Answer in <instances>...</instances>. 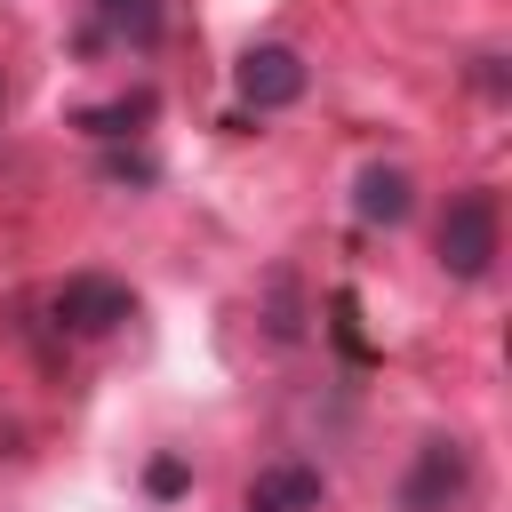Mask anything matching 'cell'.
Returning a JSON list of instances; mask_svg holds the SVG:
<instances>
[{
	"label": "cell",
	"mask_w": 512,
	"mask_h": 512,
	"mask_svg": "<svg viewBox=\"0 0 512 512\" xmlns=\"http://www.w3.org/2000/svg\"><path fill=\"white\" fill-rule=\"evenodd\" d=\"M440 264L456 280H480L496 264V192H456L440 208Z\"/></svg>",
	"instance_id": "obj_1"
},
{
	"label": "cell",
	"mask_w": 512,
	"mask_h": 512,
	"mask_svg": "<svg viewBox=\"0 0 512 512\" xmlns=\"http://www.w3.org/2000/svg\"><path fill=\"white\" fill-rule=\"evenodd\" d=\"M472 496V448L464 440H424L408 480H400V512H456Z\"/></svg>",
	"instance_id": "obj_2"
},
{
	"label": "cell",
	"mask_w": 512,
	"mask_h": 512,
	"mask_svg": "<svg viewBox=\"0 0 512 512\" xmlns=\"http://www.w3.org/2000/svg\"><path fill=\"white\" fill-rule=\"evenodd\" d=\"M128 312H136V296H128L120 280H104V272H80V280L56 288V320H64L72 336H112Z\"/></svg>",
	"instance_id": "obj_3"
},
{
	"label": "cell",
	"mask_w": 512,
	"mask_h": 512,
	"mask_svg": "<svg viewBox=\"0 0 512 512\" xmlns=\"http://www.w3.org/2000/svg\"><path fill=\"white\" fill-rule=\"evenodd\" d=\"M232 80H240V104L280 112V104H296V96H304V56H296V48H248Z\"/></svg>",
	"instance_id": "obj_4"
},
{
	"label": "cell",
	"mask_w": 512,
	"mask_h": 512,
	"mask_svg": "<svg viewBox=\"0 0 512 512\" xmlns=\"http://www.w3.org/2000/svg\"><path fill=\"white\" fill-rule=\"evenodd\" d=\"M152 32H160V0H96V32H88V40L152 48Z\"/></svg>",
	"instance_id": "obj_5"
},
{
	"label": "cell",
	"mask_w": 512,
	"mask_h": 512,
	"mask_svg": "<svg viewBox=\"0 0 512 512\" xmlns=\"http://www.w3.org/2000/svg\"><path fill=\"white\" fill-rule=\"evenodd\" d=\"M304 504H320V472H296V464H280L248 488V512H304Z\"/></svg>",
	"instance_id": "obj_6"
},
{
	"label": "cell",
	"mask_w": 512,
	"mask_h": 512,
	"mask_svg": "<svg viewBox=\"0 0 512 512\" xmlns=\"http://www.w3.org/2000/svg\"><path fill=\"white\" fill-rule=\"evenodd\" d=\"M352 208H360L368 224H400V216H408V168H368Z\"/></svg>",
	"instance_id": "obj_7"
}]
</instances>
